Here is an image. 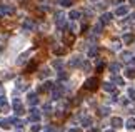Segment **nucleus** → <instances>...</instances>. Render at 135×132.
<instances>
[{"label": "nucleus", "mask_w": 135, "mask_h": 132, "mask_svg": "<svg viewBox=\"0 0 135 132\" xmlns=\"http://www.w3.org/2000/svg\"><path fill=\"white\" fill-rule=\"evenodd\" d=\"M97 84H98V80H97L95 77H92V79H89V80L85 82V89H89V90H95Z\"/></svg>", "instance_id": "nucleus-1"}, {"label": "nucleus", "mask_w": 135, "mask_h": 132, "mask_svg": "<svg viewBox=\"0 0 135 132\" xmlns=\"http://www.w3.org/2000/svg\"><path fill=\"white\" fill-rule=\"evenodd\" d=\"M112 17H113L112 13H103L100 20H102V24H108V22H110V20H112Z\"/></svg>", "instance_id": "nucleus-2"}, {"label": "nucleus", "mask_w": 135, "mask_h": 132, "mask_svg": "<svg viewBox=\"0 0 135 132\" xmlns=\"http://www.w3.org/2000/svg\"><path fill=\"white\" fill-rule=\"evenodd\" d=\"M112 125H113V127H117V129L122 127V119L120 117H113L112 119Z\"/></svg>", "instance_id": "nucleus-3"}, {"label": "nucleus", "mask_w": 135, "mask_h": 132, "mask_svg": "<svg viewBox=\"0 0 135 132\" xmlns=\"http://www.w3.org/2000/svg\"><path fill=\"white\" fill-rule=\"evenodd\" d=\"M127 12H128V7H125V5H123V7H118V8H117L115 15H125Z\"/></svg>", "instance_id": "nucleus-4"}, {"label": "nucleus", "mask_w": 135, "mask_h": 132, "mask_svg": "<svg viewBox=\"0 0 135 132\" xmlns=\"http://www.w3.org/2000/svg\"><path fill=\"white\" fill-rule=\"evenodd\" d=\"M103 89H105L107 92H113V90H115V87H113L112 82H105V84H103Z\"/></svg>", "instance_id": "nucleus-5"}, {"label": "nucleus", "mask_w": 135, "mask_h": 132, "mask_svg": "<svg viewBox=\"0 0 135 132\" xmlns=\"http://www.w3.org/2000/svg\"><path fill=\"white\" fill-rule=\"evenodd\" d=\"M125 75H127L128 79H135V69H130V67H128L127 70H125Z\"/></svg>", "instance_id": "nucleus-6"}, {"label": "nucleus", "mask_w": 135, "mask_h": 132, "mask_svg": "<svg viewBox=\"0 0 135 132\" xmlns=\"http://www.w3.org/2000/svg\"><path fill=\"white\" fill-rule=\"evenodd\" d=\"M127 129H128V130H133V129H135V119H133V117L127 120Z\"/></svg>", "instance_id": "nucleus-7"}, {"label": "nucleus", "mask_w": 135, "mask_h": 132, "mask_svg": "<svg viewBox=\"0 0 135 132\" xmlns=\"http://www.w3.org/2000/svg\"><path fill=\"white\" fill-rule=\"evenodd\" d=\"M133 39H135V37H133L132 34H127V35H123V42H125V44H130V42H133Z\"/></svg>", "instance_id": "nucleus-8"}, {"label": "nucleus", "mask_w": 135, "mask_h": 132, "mask_svg": "<svg viewBox=\"0 0 135 132\" xmlns=\"http://www.w3.org/2000/svg\"><path fill=\"white\" fill-rule=\"evenodd\" d=\"M110 70H112L113 74L118 72V70H120V64H112V65H110Z\"/></svg>", "instance_id": "nucleus-9"}, {"label": "nucleus", "mask_w": 135, "mask_h": 132, "mask_svg": "<svg viewBox=\"0 0 135 132\" xmlns=\"http://www.w3.org/2000/svg\"><path fill=\"white\" fill-rule=\"evenodd\" d=\"M80 17V12H77V10H72V12H70V19H79Z\"/></svg>", "instance_id": "nucleus-10"}, {"label": "nucleus", "mask_w": 135, "mask_h": 132, "mask_svg": "<svg viewBox=\"0 0 135 132\" xmlns=\"http://www.w3.org/2000/svg\"><path fill=\"white\" fill-rule=\"evenodd\" d=\"M130 57H132L130 52H123V54H122V59L123 60H130Z\"/></svg>", "instance_id": "nucleus-11"}, {"label": "nucleus", "mask_w": 135, "mask_h": 132, "mask_svg": "<svg viewBox=\"0 0 135 132\" xmlns=\"http://www.w3.org/2000/svg\"><path fill=\"white\" fill-rule=\"evenodd\" d=\"M79 64H80V57H75V59L70 62V65H72V67H75V65H79Z\"/></svg>", "instance_id": "nucleus-12"}, {"label": "nucleus", "mask_w": 135, "mask_h": 132, "mask_svg": "<svg viewBox=\"0 0 135 132\" xmlns=\"http://www.w3.org/2000/svg\"><path fill=\"white\" fill-rule=\"evenodd\" d=\"M60 5H64V7H69V5H72V0H59Z\"/></svg>", "instance_id": "nucleus-13"}, {"label": "nucleus", "mask_w": 135, "mask_h": 132, "mask_svg": "<svg viewBox=\"0 0 135 132\" xmlns=\"http://www.w3.org/2000/svg\"><path fill=\"white\" fill-rule=\"evenodd\" d=\"M28 100H30V104H35V102H37V95H35V94H32V95H28Z\"/></svg>", "instance_id": "nucleus-14"}, {"label": "nucleus", "mask_w": 135, "mask_h": 132, "mask_svg": "<svg viewBox=\"0 0 135 132\" xmlns=\"http://www.w3.org/2000/svg\"><path fill=\"white\" fill-rule=\"evenodd\" d=\"M128 97L132 100H135V89H130V90H128Z\"/></svg>", "instance_id": "nucleus-15"}, {"label": "nucleus", "mask_w": 135, "mask_h": 132, "mask_svg": "<svg viewBox=\"0 0 135 132\" xmlns=\"http://www.w3.org/2000/svg\"><path fill=\"white\" fill-rule=\"evenodd\" d=\"M113 82H115V84H118V85H123V80H122L120 77H113Z\"/></svg>", "instance_id": "nucleus-16"}, {"label": "nucleus", "mask_w": 135, "mask_h": 132, "mask_svg": "<svg viewBox=\"0 0 135 132\" xmlns=\"http://www.w3.org/2000/svg\"><path fill=\"white\" fill-rule=\"evenodd\" d=\"M100 114H102V115H107V114H108V107H102V109H100Z\"/></svg>", "instance_id": "nucleus-17"}, {"label": "nucleus", "mask_w": 135, "mask_h": 132, "mask_svg": "<svg viewBox=\"0 0 135 132\" xmlns=\"http://www.w3.org/2000/svg\"><path fill=\"white\" fill-rule=\"evenodd\" d=\"M113 49H115V50H120V44H118V42H115V44H113Z\"/></svg>", "instance_id": "nucleus-18"}, {"label": "nucleus", "mask_w": 135, "mask_h": 132, "mask_svg": "<svg viewBox=\"0 0 135 132\" xmlns=\"http://www.w3.org/2000/svg\"><path fill=\"white\" fill-rule=\"evenodd\" d=\"M70 132H80V130H77V129H72V130H70Z\"/></svg>", "instance_id": "nucleus-19"}, {"label": "nucleus", "mask_w": 135, "mask_h": 132, "mask_svg": "<svg viewBox=\"0 0 135 132\" xmlns=\"http://www.w3.org/2000/svg\"><path fill=\"white\" fill-rule=\"evenodd\" d=\"M107 132H113V130H107Z\"/></svg>", "instance_id": "nucleus-20"}]
</instances>
